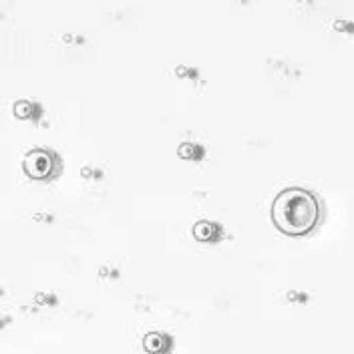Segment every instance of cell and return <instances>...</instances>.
Masks as SVG:
<instances>
[{
    "instance_id": "obj_5",
    "label": "cell",
    "mask_w": 354,
    "mask_h": 354,
    "mask_svg": "<svg viewBox=\"0 0 354 354\" xmlns=\"http://www.w3.org/2000/svg\"><path fill=\"white\" fill-rule=\"evenodd\" d=\"M32 113H35V105H32V103H28V101H19V103L15 105V115H17V117H21V119H28V117H32Z\"/></svg>"
},
{
    "instance_id": "obj_4",
    "label": "cell",
    "mask_w": 354,
    "mask_h": 354,
    "mask_svg": "<svg viewBox=\"0 0 354 354\" xmlns=\"http://www.w3.org/2000/svg\"><path fill=\"white\" fill-rule=\"evenodd\" d=\"M194 236L198 238L199 242H216L220 236V230L216 223H207V221H199L198 225L194 227Z\"/></svg>"
},
{
    "instance_id": "obj_1",
    "label": "cell",
    "mask_w": 354,
    "mask_h": 354,
    "mask_svg": "<svg viewBox=\"0 0 354 354\" xmlns=\"http://www.w3.org/2000/svg\"><path fill=\"white\" fill-rule=\"evenodd\" d=\"M272 221L284 236L302 238L318 225L320 203L308 189L288 187L272 203Z\"/></svg>"
},
{
    "instance_id": "obj_2",
    "label": "cell",
    "mask_w": 354,
    "mask_h": 354,
    "mask_svg": "<svg viewBox=\"0 0 354 354\" xmlns=\"http://www.w3.org/2000/svg\"><path fill=\"white\" fill-rule=\"evenodd\" d=\"M22 167H24V174L32 179H48L55 174L57 157L46 149H32L24 155Z\"/></svg>"
},
{
    "instance_id": "obj_3",
    "label": "cell",
    "mask_w": 354,
    "mask_h": 354,
    "mask_svg": "<svg viewBox=\"0 0 354 354\" xmlns=\"http://www.w3.org/2000/svg\"><path fill=\"white\" fill-rule=\"evenodd\" d=\"M145 348L151 354H163L167 348H169V338L163 336V334H157V332H151L145 336Z\"/></svg>"
}]
</instances>
